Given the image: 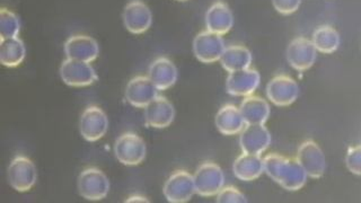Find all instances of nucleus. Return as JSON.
Here are the masks:
<instances>
[{
  "label": "nucleus",
  "mask_w": 361,
  "mask_h": 203,
  "mask_svg": "<svg viewBox=\"0 0 361 203\" xmlns=\"http://www.w3.org/2000/svg\"><path fill=\"white\" fill-rule=\"evenodd\" d=\"M219 61L228 73L247 69L252 63L251 51L243 45H231L225 49Z\"/></svg>",
  "instance_id": "24"
},
{
  "label": "nucleus",
  "mask_w": 361,
  "mask_h": 203,
  "mask_svg": "<svg viewBox=\"0 0 361 203\" xmlns=\"http://www.w3.org/2000/svg\"><path fill=\"white\" fill-rule=\"evenodd\" d=\"M195 191L201 197H214L225 185V175L217 164L207 161L197 167L195 175Z\"/></svg>",
  "instance_id": "4"
},
{
  "label": "nucleus",
  "mask_w": 361,
  "mask_h": 203,
  "mask_svg": "<svg viewBox=\"0 0 361 203\" xmlns=\"http://www.w3.org/2000/svg\"><path fill=\"white\" fill-rule=\"evenodd\" d=\"M77 189L86 200H103L110 191V180L101 169L88 167L79 174Z\"/></svg>",
  "instance_id": "2"
},
{
  "label": "nucleus",
  "mask_w": 361,
  "mask_h": 203,
  "mask_svg": "<svg viewBox=\"0 0 361 203\" xmlns=\"http://www.w3.org/2000/svg\"><path fill=\"white\" fill-rule=\"evenodd\" d=\"M123 24L130 33L142 34L149 30L152 14L149 7L141 0H133L124 7Z\"/></svg>",
  "instance_id": "13"
},
{
  "label": "nucleus",
  "mask_w": 361,
  "mask_h": 203,
  "mask_svg": "<svg viewBox=\"0 0 361 203\" xmlns=\"http://www.w3.org/2000/svg\"><path fill=\"white\" fill-rule=\"evenodd\" d=\"M297 161L302 165L308 178H319L324 175L326 169V159L324 152L315 141L302 142L297 152Z\"/></svg>",
  "instance_id": "10"
},
{
  "label": "nucleus",
  "mask_w": 361,
  "mask_h": 203,
  "mask_svg": "<svg viewBox=\"0 0 361 203\" xmlns=\"http://www.w3.org/2000/svg\"><path fill=\"white\" fill-rule=\"evenodd\" d=\"M272 4L280 14L290 15L299 8L302 0H272Z\"/></svg>",
  "instance_id": "30"
},
{
  "label": "nucleus",
  "mask_w": 361,
  "mask_h": 203,
  "mask_svg": "<svg viewBox=\"0 0 361 203\" xmlns=\"http://www.w3.org/2000/svg\"><path fill=\"white\" fill-rule=\"evenodd\" d=\"M233 172L238 180L244 182L259 178L264 173V161L261 155L243 152L233 165Z\"/></svg>",
  "instance_id": "22"
},
{
  "label": "nucleus",
  "mask_w": 361,
  "mask_h": 203,
  "mask_svg": "<svg viewBox=\"0 0 361 203\" xmlns=\"http://www.w3.org/2000/svg\"><path fill=\"white\" fill-rule=\"evenodd\" d=\"M225 42L219 34L203 31L193 39V54L203 63H214L219 61L225 51Z\"/></svg>",
  "instance_id": "9"
},
{
  "label": "nucleus",
  "mask_w": 361,
  "mask_h": 203,
  "mask_svg": "<svg viewBox=\"0 0 361 203\" xmlns=\"http://www.w3.org/2000/svg\"><path fill=\"white\" fill-rule=\"evenodd\" d=\"M178 68L164 56L152 61L148 70V77L158 90H166L174 86L178 80Z\"/></svg>",
  "instance_id": "19"
},
{
  "label": "nucleus",
  "mask_w": 361,
  "mask_h": 203,
  "mask_svg": "<svg viewBox=\"0 0 361 203\" xmlns=\"http://www.w3.org/2000/svg\"><path fill=\"white\" fill-rule=\"evenodd\" d=\"M59 73L62 82L71 87H87L99 79L90 62L78 60H65L62 62Z\"/></svg>",
  "instance_id": "7"
},
{
  "label": "nucleus",
  "mask_w": 361,
  "mask_h": 203,
  "mask_svg": "<svg viewBox=\"0 0 361 203\" xmlns=\"http://www.w3.org/2000/svg\"><path fill=\"white\" fill-rule=\"evenodd\" d=\"M217 202L219 203H245L247 202L245 195L235 186H224L217 195Z\"/></svg>",
  "instance_id": "28"
},
{
  "label": "nucleus",
  "mask_w": 361,
  "mask_h": 203,
  "mask_svg": "<svg viewBox=\"0 0 361 203\" xmlns=\"http://www.w3.org/2000/svg\"><path fill=\"white\" fill-rule=\"evenodd\" d=\"M299 86L295 79L279 75L271 79L267 86V96L276 106H288L298 99Z\"/></svg>",
  "instance_id": "11"
},
{
  "label": "nucleus",
  "mask_w": 361,
  "mask_h": 203,
  "mask_svg": "<svg viewBox=\"0 0 361 203\" xmlns=\"http://www.w3.org/2000/svg\"><path fill=\"white\" fill-rule=\"evenodd\" d=\"M65 54L67 59L93 62L99 54V45L95 39L88 35H73L66 41Z\"/></svg>",
  "instance_id": "17"
},
{
  "label": "nucleus",
  "mask_w": 361,
  "mask_h": 203,
  "mask_svg": "<svg viewBox=\"0 0 361 203\" xmlns=\"http://www.w3.org/2000/svg\"><path fill=\"white\" fill-rule=\"evenodd\" d=\"M9 185L17 192H27L37 183V167L25 156H16L7 169Z\"/></svg>",
  "instance_id": "5"
},
{
  "label": "nucleus",
  "mask_w": 361,
  "mask_h": 203,
  "mask_svg": "<svg viewBox=\"0 0 361 203\" xmlns=\"http://www.w3.org/2000/svg\"><path fill=\"white\" fill-rule=\"evenodd\" d=\"M246 124H264L270 116V105L259 96H247L240 106Z\"/></svg>",
  "instance_id": "23"
},
{
  "label": "nucleus",
  "mask_w": 361,
  "mask_h": 203,
  "mask_svg": "<svg viewBox=\"0 0 361 203\" xmlns=\"http://www.w3.org/2000/svg\"><path fill=\"white\" fill-rule=\"evenodd\" d=\"M178 1H186V0H178Z\"/></svg>",
  "instance_id": "32"
},
{
  "label": "nucleus",
  "mask_w": 361,
  "mask_h": 203,
  "mask_svg": "<svg viewBox=\"0 0 361 203\" xmlns=\"http://www.w3.org/2000/svg\"><path fill=\"white\" fill-rule=\"evenodd\" d=\"M264 173L269 178L288 191H298L306 184L307 174L299 161L278 154H270L263 158Z\"/></svg>",
  "instance_id": "1"
},
{
  "label": "nucleus",
  "mask_w": 361,
  "mask_h": 203,
  "mask_svg": "<svg viewBox=\"0 0 361 203\" xmlns=\"http://www.w3.org/2000/svg\"><path fill=\"white\" fill-rule=\"evenodd\" d=\"M345 165L353 174L361 176V146L351 147L348 150Z\"/></svg>",
  "instance_id": "29"
},
{
  "label": "nucleus",
  "mask_w": 361,
  "mask_h": 203,
  "mask_svg": "<svg viewBox=\"0 0 361 203\" xmlns=\"http://www.w3.org/2000/svg\"><path fill=\"white\" fill-rule=\"evenodd\" d=\"M259 82H261V76L259 71L247 68L243 70L229 73L226 80V90L231 95L247 97L257 90Z\"/></svg>",
  "instance_id": "15"
},
{
  "label": "nucleus",
  "mask_w": 361,
  "mask_h": 203,
  "mask_svg": "<svg viewBox=\"0 0 361 203\" xmlns=\"http://www.w3.org/2000/svg\"><path fill=\"white\" fill-rule=\"evenodd\" d=\"M114 154L116 159L123 165L137 166L146 158V144L137 133H126L116 139Z\"/></svg>",
  "instance_id": "3"
},
{
  "label": "nucleus",
  "mask_w": 361,
  "mask_h": 203,
  "mask_svg": "<svg viewBox=\"0 0 361 203\" xmlns=\"http://www.w3.org/2000/svg\"><path fill=\"white\" fill-rule=\"evenodd\" d=\"M317 50L310 39L306 37H297L288 45L287 56L289 65L298 71L310 69L315 63Z\"/></svg>",
  "instance_id": "12"
},
{
  "label": "nucleus",
  "mask_w": 361,
  "mask_h": 203,
  "mask_svg": "<svg viewBox=\"0 0 361 203\" xmlns=\"http://www.w3.org/2000/svg\"><path fill=\"white\" fill-rule=\"evenodd\" d=\"M270 144L271 135L264 124H246L240 133V148L246 154L261 155Z\"/></svg>",
  "instance_id": "14"
},
{
  "label": "nucleus",
  "mask_w": 361,
  "mask_h": 203,
  "mask_svg": "<svg viewBox=\"0 0 361 203\" xmlns=\"http://www.w3.org/2000/svg\"><path fill=\"white\" fill-rule=\"evenodd\" d=\"M26 49L22 39L11 37L0 41V62L5 67L15 68L25 59Z\"/></svg>",
  "instance_id": "25"
},
{
  "label": "nucleus",
  "mask_w": 361,
  "mask_h": 203,
  "mask_svg": "<svg viewBox=\"0 0 361 203\" xmlns=\"http://www.w3.org/2000/svg\"><path fill=\"white\" fill-rule=\"evenodd\" d=\"M163 192L169 202H188L197 193L193 175L186 171H176L165 182Z\"/></svg>",
  "instance_id": "8"
},
{
  "label": "nucleus",
  "mask_w": 361,
  "mask_h": 203,
  "mask_svg": "<svg viewBox=\"0 0 361 203\" xmlns=\"http://www.w3.org/2000/svg\"><path fill=\"white\" fill-rule=\"evenodd\" d=\"M109 118L104 111L96 105L86 107L79 118V133L88 142H95L106 135Z\"/></svg>",
  "instance_id": "6"
},
{
  "label": "nucleus",
  "mask_w": 361,
  "mask_h": 203,
  "mask_svg": "<svg viewBox=\"0 0 361 203\" xmlns=\"http://www.w3.org/2000/svg\"><path fill=\"white\" fill-rule=\"evenodd\" d=\"M175 118V109L172 103L163 96H157L145 107V120L149 127L164 129L172 124Z\"/></svg>",
  "instance_id": "18"
},
{
  "label": "nucleus",
  "mask_w": 361,
  "mask_h": 203,
  "mask_svg": "<svg viewBox=\"0 0 361 203\" xmlns=\"http://www.w3.org/2000/svg\"><path fill=\"white\" fill-rule=\"evenodd\" d=\"M126 202H149L147 200V197H141V195H133V197H128Z\"/></svg>",
  "instance_id": "31"
},
{
  "label": "nucleus",
  "mask_w": 361,
  "mask_h": 203,
  "mask_svg": "<svg viewBox=\"0 0 361 203\" xmlns=\"http://www.w3.org/2000/svg\"><path fill=\"white\" fill-rule=\"evenodd\" d=\"M157 96L158 88L149 77H135L128 82L126 88V99L128 103L139 109H145Z\"/></svg>",
  "instance_id": "16"
},
{
  "label": "nucleus",
  "mask_w": 361,
  "mask_h": 203,
  "mask_svg": "<svg viewBox=\"0 0 361 203\" xmlns=\"http://www.w3.org/2000/svg\"><path fill=\"white\" fill-rule=\"evenodd\" d=\"M20 31V18L8 9L0 11V37L1 39L16 37Z\"/></svg>",
  "instance_id": "27"
},
{
  "label": "nucleus",
  "mask_w": 361,
  "mask_h": 203,
  "mask_svg": "<svg viewBox=\"0 0 361 203\" xmlns=\"http://www.w3.org/2000/svg\"><path fill=\"white\" fill-rule=\"evenodd\" d=\"M234 25V16L231 8L223 1H217L207 11L206 26L208 31L212 33H228Z\"/></svg>",
  "instance_id": "20"
},
{
  "label": "nucleus",
  "mask_w": 361,
  "mask_h": 203,
  "mask_svg": "<svg viewBox=\"0 0 361 203\" xmlns=\"http://www.w3.org/2000/svg\"><path fill=\"white\" fill-rule=\"evenodd\" d=\"M216 127L220 133L225 135H234L242 133L245 128V120L243 118L240 107L235 105H224L214 118Z\"/></svg>",
  "instance_id": "21"
},
{
  "label": "nucleus",
  "mask_w": 361,
  "mask_h": 203,
  "mask_svg": "<svg viewBox=\"0 0 361 203\" xmlns=\"http://www.w3.org/2000/svg\"><path fill=\"white\" fill-rule=\"evenodd\" d=\"M312 42L322 54H332L340 47V34L331 26H319L314 32Z\"/></svg>",
  "instance_id": "26"
}]
</instances>
